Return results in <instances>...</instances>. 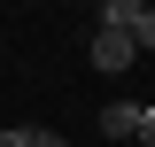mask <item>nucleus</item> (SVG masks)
Here are the masks:
<instances>
[{
  "label": "nucleus",
  "mask_w": 155,
  "mask_h": 147,
  "mask_svg": "<svg viewBox=\"0 0 155 147\" xmlns=\"http://www.w3.org/2000/svg\"><path fill=\"white\" fill-rule=\"evenodd\" d=\"M132 54H140V47H132L124 31H93V70H101V77H124Z\"/></svg>",
  "instance_id": "1"
},
{
  "label": "nucleus",
  "mask_w": 155,
  "mask_h": 147,
  "mask_svg": "<svg viewBox=\"0 0 155 147\" xmlns=\"http://www.w3.org/2000/svg\"><path fill=\"white\" fill-rule=\"evenodd\" d=\"M0 147H31V124H8V132H0Z\"/></svg>",
  "instance_id": "5"
},
{
  "label": "nucleus",
  "mask_w": 155,
  "mask_h": 147,
  "mask_svg": "<svg viewBox=\"0 0 155 147\" xmlns=\"http://www.w3.org/2000/svg\"><path fill=\"white\" fill-rule=\"evenodd\" d=\"M132 47H140V54H155V8H140V23H132Z\"/></svg>",
  "instance_id": "4"
},
{
  "label": "nucleus",
  "mask_w": 155,
  "mask_h": 147,
  "mask_svg": "<svg viewBox=\"0 0 155 147\" xmlns=\"http://www.w3.org/2000/svg\"><path fill=\"white\" fill-rule=\"evenodd\" d=\"M140 8H147V0H101V31H124V39H132Z\"/></svg>",
  "instance_id": "3"
},
{
  "label": "nucleus",
  "mask_w": 155,
  "mask_h": 147,
  "mask_svg": "<svg viewBox=\"0 0 155 147\" xmlns=\"http://www.w3.org/2000/svg\"><path fill=\"white\" fill-rule=\"evenodd\" d=\"M140 147H155V109H147V116H140Z\"/></svg>",
  "instance_id": "7"
},
{
  "label": "nucleus",
  "mask_w": 155,
  "mask_h": 147,
  "mask_svg": "<svg viewBox=\"0 0 155 147\" xmlns=\"http://www.w3.org/2000/svg\"><path fill=\"white\" fill-rule=\"evenodd\" d=\"M31 147H70V139H62V132H47V124H39V132H31Z\"/></svg>",
  "instance_id": "6"
},
{
  "label": "nucleus",
  "mask_w": 155,
  "mask_h": 147,
  "mask_svg": "<svg viewBox=\"0 0 155 147\" xmlns=\"http://www.w3.org/2000/svg\"><path fill=\"white\" fill-rule=\"evenodd\" d=\"M140 116H147V101H109L101 109V132L109 139H140Z\"/></svg>",
  "instance_id": "2"
}]
</instances>
